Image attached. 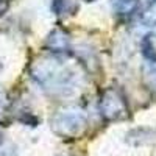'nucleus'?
I'll list each match as a JSON object with an SVG mask.
<instances>
[{"mask_svg":"<svg viewBox=\"0 0 156 156\" xmlns=\"http://www.w3.org/2000/svg\"><path fill=\"white\" fill-rule=\"evenodd\" d=\"M31 76L41 89L53 95L73 94L80 80V75L72 67L56 58L39 59L31 69Z\"/></svg>","mask_w":156,"mask_h":156,"instance_id":"1","label":"nucleus"},{"mask_svg":"<svg viewBox=\"0 0 156 156\" xmlns=\"http://www.w3.org/2000/svg\"><path fill=\"white\" fill-rule=\"evenodd\" d=\"M87 125L86 114L78 108L62 109L51 119V128L53 131L62 137H75L84 131Z\"/></svg>","mask_w":156,"mask_h":156,"instance_id":"2","label":"nucleus"},{"mask_svg":"<svg viewBox=\"0 0 156 156\" xmlns=\"http://www.w3.org/2000/svg\"><path fill=\"white\" fill-rule=\"evenodd\" d=\"M100 112L106 120H122L126 117V103L125 98L115 89H108L103 92L100 100Z\"/></svg>","mask_w":156,"mask_h":156,"instance_id":"3","label":"nucleus"},{"mask_svg":"<svg viewBox=\"0 0 156 156\" xmlns=\"http://www.w3.org/2000/svg\"><path fill=\"white\" fill-rule=\"evenodd\" d=\"M145 55H147V62L144 67V80L148 89L156 92V53L151 51V45H150V53L145 51Z\"/></svg>","mask_w":156,"mask_h":156,"instance_id":"4","label":"nucleus"},{"mask_svg":"<svg viewBox=\"0 0 156 156\" xmlns=\"http://www.w3.org/2000/svg\"><path fill=\"white\" fill-rule=\"evenodd\" d=\"M69 36L61 31V30H55L47 39V45L51 48V51H59V53H64L69 48Z\"/></svg>","mask_w":156,"mask_h":156,"instance_id":"5","label":"nucleus"},{"mask_svg":"<svg viewBox=\"0 0 156 156\" xmlns=\"http://www.w3.org/2000/svg\"><path fill=\"white\" fill-rule=\"evenodd\" d=\"M139 0H111V6L119 16H131L137 9Z\"/></svg>","mask_w":156,"mask_h":156,"instance_id":"6","label":"nucleus"},{"mask_svg":"<svg viewBox=\"0 0 156 156\" xmlns=\"http://www.w3.org/2000/svg\"><path fill=\"white\" fill-rule=\"evenodd\" d=\"M55 3H59L61 6L59 8H55L56 14H62V12H66L69 6H73V3H70V0H55Z\"/></svg>","mask_w":156,"mask_h":156,"instance_id":"7","label":"nucleus"},{"mask_svg":"<svg viewBox=\"0 0 156 156\" xmlns=\"http://www.w3.org/2000/svg\"><path fill=\"white\" fill-rule=\"evenodd\" d=\"M0 156H16V151L12 147H8V148H2L0 150Z\"/></svg>","mask_w":156,"mask_h":156,"instance_id":"8","label":"nucleus"},{"mask_svg":"<svg viewBox=\"0 0 156 156\" xmlns=\"http://www.w3.org/2000/svg\"><path fill=\"white\" fill-rule=\"evenodd\" d=\"M87 2H92V0H87Z\"/></svg>","mask_w":156,"mask_h":156,"instance_id":"9","label":"nucleus"}]
</instances>
